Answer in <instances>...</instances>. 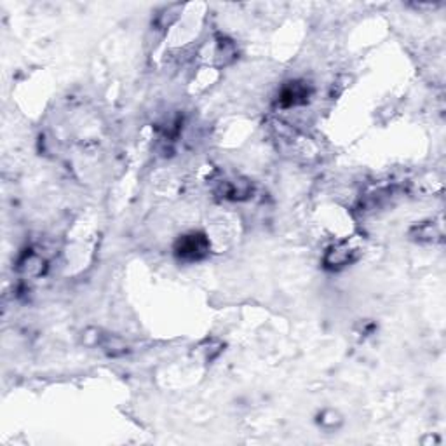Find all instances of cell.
I'll list each match as a JSON object with an SVG mask.
<instances>
[{"label": "cell", "instance_id": "1", "mask_svg": "<svg viewBox=\"0 0 446 446\" xmlns=\"http://www.w3.org/2000/svg\"><path fill=\"white\" fill-rule=\"evenodd\" d=\"M175 253L183 262H199L209 253V241L201 232L182 235L175 245Z\"/></svg>", "mask_w": 446, "mask_h": 446}, {"label": "cell", "instance_id": "6", "mask_svg": "<svg viewBox=\"0 0 446 446\" xmlns=\"http://www.w3.org/2000/svg\"><path fill=\"white\" fill-rule=\"evenodd\" d=\"M317 423H319L322 429L331 430V429H336V427L342 423V417H340L335 410H324L319 415V418H317Z\"/></svg>", "mask_w": 446, "mask_h": 446}, {"label": "cell", "instance_id": "5", "mask_svg": "<svg viewBox=\"0 0 446 446\" xmlns=\"http://www.w3.org/2000/svg\"><path fill=\"white\" fill-rule=\"evenodd\" d=\"M410 234H411V237L418 242H436L441 239L440 228L430 222L417 225V227L411 228Z\"/></svg>", "mask_w": 446, "mask_h": 446}, {"label": "cell", "instance_id": "4", "mask_svg": "<svg viewBox=\"0 0 446 446\" xmlns=\"http://www.w3.org/2000/svg\"><path fill=\"white\" fill-rule=\"evenodd\" d=\"M253 192V187L248 180H225L220 185V196L225 199H230V201H245L248 199Z\"/></svg>", "mask_w": 446, "mask_h": 446}, {"label": "cell", "instance_id": "2", "mask_svg": "<svg viewBox=\"0 0 446 446\" xmlns=\"http://www.w3.org/2000/svg\"><path fill=\"white\" fill-rule=\"evenodd\" d=\"M358 250L352 248L347 242H336V245L329 246L326 250L324 258H322V264L326 269H331V271H339V269L347 267V265L354 264L358 260Z\"/></svg>", "mask_w": 446, "mask_h": 446}, {"label": "cell", "instance_id": "3", "mask_svg": "<svg viewBox=\"0 0 446 446\" xmlns=\"http://www.w3.org/2000/svg\"><path fill=\"white\" fill-rule=\"evenodd\" d=\"M310 96V89L305 82H288L279 93V105L283 108L298 107V105L307 103Z\"/></svg>", "mask_w": 446, "mask_h": 446}]
</instances>
